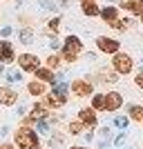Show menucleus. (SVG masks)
I'll return each mask as SVG.
<instances>
[{
    "label": "nucleus",
    "instance_id": "obj_1",
    "mask_svg": "<svg viewBox=\"0 0 143 149\" xmlns=\"http://www.w3.org/2000/svg\"><path fill=\"white\" fill-rule=\"evenodd\" d=\"M81 51H83V42H81L78 36H67L65 38V42H63V58L67 62H74Z\"/></svg>",
    "mask_w": 143,
    "mask_h": 149
},
{
    "label": "nucleus",
    "instance_id": "obj_2",
    "mask_svg": "<svg viewBox=\"0 0 143 149\" xmlns=\"http://www.w3.org/2000/svg\"><path fill=\"white\" fill-rule=\"evenodd\" d=\"M16 145H18L20 149H38V136H36V131L27 129V127L18 129V131H16Z\"/></svg>",
    "mask_w": 143,
    "mask_h": 149
},
{
    "label": "nucleus",
    "instance_id": "obj_3",
    "mask_svg": "<svg viewBox=\"0 0 143 149\" xmlns=\"http://www.w3.org/2000/svg\"><path fill=\"white\" fill-rule=\"evenodd\" d=\"M18 65H20L23 71H34V74H36V69H40V60L34 54H23L18 58Z\"/></svg>",
    "mask_w": 143,
    "mask_h": 149
},
{
    "label": "nucleus",
    "instance_id": "obj_4",
    "mask_svg": "<svg viewBox=\"0 0 143 149\" xmlns=\"http://www.w3.org/2000/svg\"><path fill=\"white\" fill-rule=\"evenodd\" d=\"M114 69L118 74H130L132 71V58L128 54H114Z\"/></svg>",
    "mask_w": 143,
    "mask_h": 149
},
{
    "label": "nucleus",
    "instance_id": "obj_5",
    "mask_svg": "<svg viewBox=\"0 0 143 149\" xmlns=\"http://www.w3.org/2000/svg\"><path fill=\"white\" fill-rule=\"evenodd\" d=\"M96 47H99L101 51H105V54H118V40H114V38L101 36L99 40H96Z\"/></svg>",
    "mask_w": 143,
    "mask_h": 149
},
{
    "label": "nucleus",
    "instance_id": "obj_6",
    "mask_svg": "<svg viewBox=\"0 0 143 149\" xmlns=\"http://www.w3.org/2000/svg\"><path fill=\"white\" fill-rule=\"evenodd\" d=\"M13 58H16V54H13L11 42H7V40H0V62L9 65V62H13Z\"/></svg>",
    "mask_w": 143,
    "mask_h": 149
},
{
    "label": "nucleus",
    "instance_id": "obj_7",
    "mask_svg": "<svg viewBox=\"0 0 143 149\" xmlns=\"http://www.w3.org/2000/svg\"><path fill=\"white\" fill-rule=\"evenodd\" d=\"M72 91H74L76 96H92V82L74 80V82H72Z\"/></svg>",
    "mask_w": 143,
    "mask_h": 149
},
{
    "label": "nucleus",
    "instance_id": "obj_8",
    "mask_svg": "<svg viewBox=\"0 0 143 149\" xmlns=\"http://www.w3.org/2000/svg\"><path fill=\"white\" fill-rule=\"evenodd\" d=\"M16 100H18V93L13 91V89H9V87H0V105L9 107V105H13Z\"/></svg>",
    "mask_w": 143,
    "mask_h": 149
},
{
    "label": "nucleus",
    "instance_id": "obj_9",
    "mask_svg": "<svg viewBox=\"0 0 143 149\" xmlns=\"http://www.w3.org/2000/svg\"><path fill=\"white\" fill-rule=\"evenodd\" d=\"M121 7L128 13H143V0H121Z\"/></svg>",
    "mask_w": 143,
    "mask_h": 149
},
{
    "label": "nucleus",
    "instance_id": "obj_10",
    "mask_svg": "<svg viewBox=\"0 0 143 149\" xmlns=\"http://www.w3.org/2000/svg\"><path fill=\"white\" fill-rule=\"evenodd\" d=\"M121 105H123V98H121V93H116V91L105 93V109L114 111V109H118Z\"/></svg>",
    "mask_w": 143,
    "mask_h": 149
},
{
    "label": "nucleus",
    "instance_id": "obj_11",
    "mask_svg": "<svg viewBox=\"0 0 143 149\" xmlns=\"http://www.w3.org/2000/svg\"><path fill=\"white\" fill-rule=\"evenodd\" d=\"M81 123L87 125V127H94L96 125V116H94V109H81Z\"/></svg>",
    "mask_w": 143,
    "mask_h": 149
},
{
    "label": "nucleus",
    "instance_id": "obj_12",
    "mask_svg": "<svg viewBox=\"0 0 143 149\" xmlns=\"http://www.w3.org/2000/svg\"><path fill=\"white\" fill-rule=\"evenodd\" d=\"M101 18L105 20V22H116L118 20L116 7H105V9H101Z\"/></svg>",
    "mask_w": 143,
    "mask_h": 149
},
{
    "label": "nucleus",
    "instance_id": "obj_13",
    "mask_svg": "<svg viewBox=\"0 0 143 149\" xmlns=\"http://www.w3.org/2000/svg\"><path fill=\"white\" fill-rule=\"evenodd\" d=\"M36 78L40 82H56V78H54V74L49 69H36Z\"/></svg>",
    "mask_w": 143,
    "mask_h": 149
},
{
    "label": "nucleus",
    "instance_id": "obj_14",
    "mask_svg": "<svg viewBox=\"0 0 143 149\" xmlns=\"http://www.w3.org/2000/svg\"><path fill=\"white\" fill-rule=\"evenodd\" d=\"M27 89H29V93H34V96H45V85H43L40 80L29 82V85H27Z\"/></svg>",
    "mask_w": 143,
    "mask_h": 149
},
{
    "label": "nucleus",
    "instance_id": "obj_15",
    "mask_svg": "<svg viewBox=\"0 0 143 149\" xmlns=\"http://www.w3.org/2000/svg\"><path fill=\"white\" fill-rule=\"evenodd\" d=\"M128 113H130V118H132V120H139V123H143V107H139V105H130Z\"/></svg>",
    "mask_w": 143,
    "mask_h": 149
},
{
    "label": "nucleus",
    "instance_id": "obj_16",
    "mask_svg": "<svg viewBox=\"0 0 143 149\" xmlns=\"http://www.w3.org/2000/svg\"><path fill=\"white\" fill-rule=\"evenodd\" d=\"M63 102H65V98H58L56 93H51V96H47L43 102V107H61Z\"/></svg>",
    "mask_w": 143,
    "mask_h": 149
},
{
    "label": "nucleus",
    "instance_id": "obj_17",
    "mask_svg": "<svg viewBox=\"0 0 143 149\" xmlns=\"http://www.w3.org/2000/svg\"><path fill=\"white\" fill-rule=\"evenodd\" d=\"M83 13L85 16H99L101 9L96 7V2H89V5H83Z\"/></svg>",
    "mask_w": 143,
    "mask_h": 149
},
{
    "label": "nucleus",
    "instance_id": "obj_18",
    "mask_svg": "<svg viewBox=\"0 0 143 149\" xmlns=\"http://www.w3.org/2000/svg\"><path fill=\"white\" fill-rule=\"evenodd\" d=\"M92 107L94 109H105V96H94L92 98Z\"/></svg>",
    "mask_w": 143,
    "mask_h": 149
},
{
    "label": "nucleus",
    "instance_id": "obj_19",
    "mask_svg": "<svg viewBox=\"0 0 143 149\" xmlns=\"http://www.w3.org/2000/svg\"><path fill=\"white\" fill-rule=\"evenodd\" d=\"M31 118H38V120L45 118V107L43 105H36L34 109H31Z\"/></svg>",
    "mask_w": 143,
    "mask_h": 149
},
{
    "label": "nucleus",
    "instance_id": "obj_20",
    "mask_svg": "<svg viewBox=\"0 0 143 149\" xmlns=\"http://www.w3.org/2000/svg\"><path fill=\"white\" fill-rule=\"evenodd\" d=\"M31 38H34V33H31L29 29H23V31H20V40H23V45H29Z\"/></svg>",
    "mask_w": 143,
    "mask_h": 149
},
{
    "label": "nucleus",
    "instance_id": "obj_21",
    "mask_svg": "<svg viewBox=\"0 0 143 149\" xmlns=\"http://www.w3.org/2000/svg\"><path fill=\"white\" fill-rule=\"evenodd\" d=\"M54 93H56L58 98H65V93H67V85H65V82L56 85V87H54Z\"/></svg>",
    "mask_w": 143,
    "mask_h": 149
},
{
    "label": "nucleus",
    "instance_id": "obj_22",
    "mask_svg": "<svg viewBox=\"0 0 143 149\" xmlns=\"http://www.w3.org/2000/svg\"><path fill=\"white\" fill-rule=\"evenodd\" d=\"M128 25H132V22H128V20H116V22H114V29L125 31V29H128Z\"/></svg>",
    "mask_w": 143,
    "mask_h": 149
},
{
    "label": "nucleus",
    "instance_id": "obj_23",
    "mask_svg": "<svg viewBox=\"0 0 143 149\" xmlns=\"http://www.w3.org/2000/svg\"><path fill=\"white\" fill-rule=\"evenodd\" d=\"M58 62H61V58H58V56H49V58H47V67L54 69V67H58Z\"/></svg>",
    "mask_w": 143,
    "mask_h": 149
},
{
    "label": "nucleus",
    "instance_id": "obj_24",
    "mask_svg": "<svg viewBox=\"0 0 143 149\" xmlns=\"http://www.w3.org/2000/svg\"><path fill=\"white\" fill-rule=\"evenodd\" d=\"M7 80L9 82H18V80H23V78H20L18 71H9V74H7Z\"/></svg>",
    "mask_w": 143,
    "mask_h": 149
},
{
    "label": "nucleus",
    "instance_id": "obj_25",
    "mask_svg": "<svg viewBox=\"0 0 143 149\" xmlns=\"http://www.w3.org/2000/svg\"><path fill=\"white\" fill-rule=\"evenodd\" d=\"M69 131H72V134H81L83 131V123H72L69 125Z\"/></svg>",
    "mask_w": 143,
    "mask_h": 149
},
{
    "label": "nucleus",
    "instance_id": "obj_26",
    "mask_svg": "<svg viewBox=\"0 0 143 149\" xmlns=\"http://www.w3.org/2000/svg\"><path fill=\"white\" fill-rule=\"evenodd\" d=\"M58 29H61V18H54L49 22V31H58Z\"/></svg>",
    "mask_w": 143,
    "mask_h": 149
},
{
    "label": "nucleus",
    "instance_id": "obj_27",
    "mask_svg": "<svg viewBox=\"0 0 143 149\" xmlns=\"http://www.w3.org/2000/svg\"><path fill=\"white\" fill-rule=\"evenodd\" d=\"M40 5H43L45 9H56V7H54V2H51V0H40Z\"/></svg>",
    "mask_w": 143,
    "mask_h": 149
},
{
    "label": "nucleus",
    "instance_id": "obj_28",
    "mask_svg": "<svg viewBox=\"0 0 143 149\" xmlns=\"http://www.w3.org/2000/svg\"><path fill=\"white\" fill-rule=\"evenodd\" d=\"M114 123H116V127H125V125H128V118H123V116H121V118H116Z\"/></svg>",
    "mask_w": 143,
    "mask_h": 149
},
{
    "label": "nucleus",
    "instance_id": "obj_29",
    "mask_svg": "<svg viewBox=\"0 0 143 149\" xmlns=\"http://www.w3.org/2000/svg\"><path fill=\"white\" fill-rule=\"evenodd\" d=\"M38 129L43 131V134H47V123H45V120H38Z\"/></svg>",
    "mask_w": 143,
    "mask_h": 149
},
{
    "label": "nucleus",
    "instance_id": "obj_30",
    "mask_svg": "<svg viewBox=\"0 0 143 149\" xmlns=\"http://www.w3.org/2000/svg\"><path fill=\"white\" fill-rule=\"evenodd\" d=\"M137 85H139V87L143 89V69L139 71V76H137Z\"/></svg>",
    "mask_w": 143,
    "mask_h": 149
},
{
    "label": "nucleus",
    "instance_id": "obj_31",
    "mask_svg": "<svg viewBox=\"0 0 143 149\" xmlns=\"http://www.w3.org/2000/svg\"><path fill=\"white\" fill-rule=\"evenodd\" d=\"M0 33H2V36H9V33H11V27H5V29L0 31Z\"/></svg>",
    "mask_w": 143,
    "mask_h": 149
},
{
    "label": "nucleus",
    "instance_id": "obj_32",
    "mask_svg": "<svg viewBox=\"0 0 143 149\" xmlns=\"http://www.w3.org/2000/svg\"><path fill=\"white\" fill-rule=\"evenodd\" d=\"M83 5H89V2H96V0H81Z\"/></svg>",
    "mask_w": 143,
    "mask_h": 149
},
{
    "label": "nucleus",
    "instance_id": "obj_33",
    "mask_svg": "<svg viewBox=\"0 0 143 149\" xmlns=\"http://www.w3.org/2000/svg\"><path fill=\"white\" fill-rule=\"evenodd\" d=\"M0 149H13V147H11V145H2Z\"/></svg>",
    "mask_w": 143,
    "mask_h": 149
},
{
    "label": "nucleus",
    "instance_id": "obj_34",
    "mask_svg": "<svg viewBox=\"0 0 143 149\" xmlns=\"http://www.w3.org/2000/svg\"><path fill=\"white\" fill-rule=\"evenodd\" d=\"M74 149H87V147H74Z\"/></svg>",
    "mask_w": 143,
    "mask_h": 149
},
{
    "label": "nucleus",
    "instance_id": "obj_35",
    "mask_svg": "<svg viewBox=\"0 0 143 149\" xmlns=\"http://www.w3.org/2000/svg\"><path fill=\"white\" fill-rule=\"evenodd\" d=\"M141 22H143V13H141Z\"/></svg>",
    "mask_w": 143,
    "mask_h": 149
},
{
    "label": "nucleus",
    "instance_id": "obj_36",
    "mask_svg": "<svg viewBox=\"0 0 143 149\" xmlns=\"http://www.w3.org/2000/svg\"><path fill=\"white\" fill-rule=\"evenodd\" d=\"M110 2H114V0H110Z\"/></svg>",
    "mask_w": 143,
    "mask_h": 149
}]
</instances>
